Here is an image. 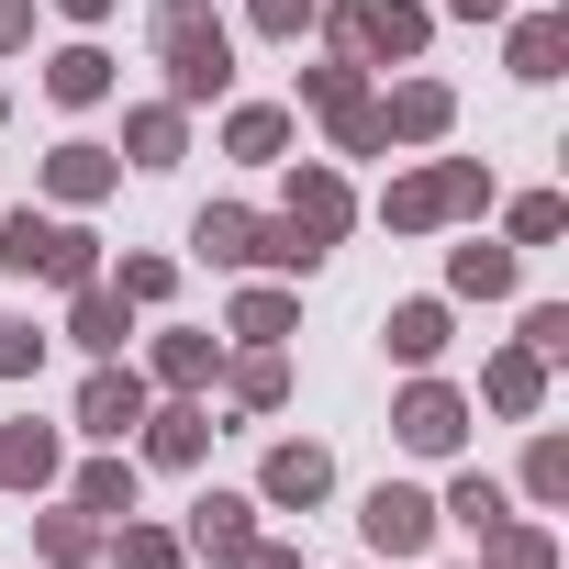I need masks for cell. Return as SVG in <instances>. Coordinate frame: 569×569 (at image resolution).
<instances>
[{"instance_id": "cell-1", "label": "cell", "mask_w": 569, "mask_h": 569, "mask_svg": "<svg viewBox=\"0 0 569 569\" xmlns=\"http://www.w3.org/2000/svg\"><path fill=\"white\" fill-rule=\"evenodd\" d=\"M146 34H157V57H168V101H179V112H190V101H212V90L234 79V34L201 12V0H168Z\"/></svg>"}, {"instance_id": "cell-2", "label": "cell", "mask_w": 569, "mask_h": 569, "mask_svg": "<svg viewBox=\"0 0 569 569\" xmlns=\"http://www.w3.org/2000/svg\"><path fill=\"white\" fill-rule=\"evenodd\" d=\"M480 201H491V168H480V157H436V168H413V179L380 190V223H391V234H425V223L480 212Z\"/></svg>"}, {"instance_id": "cell-3", "label": "cell", "mask_w": 569, "mask_h": 569, "mask_svg": "<svg viewBox=\"0 0 569 569\" xmlns=\"http://www.w3.org/2000/svg\"><path fill=\"white\" fill-rule=\"evenodd\" d=\"M0 268H12V279H57V291L101 279L90 234H79V223H46V212H0Z\"/></svg>"}, {"instance_id": "cell-4", "label": "cell", "mask_w": 569, "mask_h": 569, "mask_svg": "<svg viewBox=\"0 0 569 569\" xmlns=\"http://www.w3.org/2000/svg\"><path fill=\"white\" fill-rule=\"evenodd\" d=\"M325 34H336V57H425V34H436V12L425 0H336L325 12Z\"/></svg>"}, {"instance_id": "cell-5", "label": "cell", "mask_w": 569, "mask_h": 569, "mask_svg": "<svg viewBox=\"0 0 569 569\" xmlns=\"http://www.w3.org/2000/svg\"><path fill=\"white\" fill-rule=\"evenodd\" d=\"M391 436H402V447H413V458H447V447H458V436H469V402H458V391H447V380H413V391H402V402H391Z\"/></svg>"}, {"instance_id": "cell-6", "label": "cell", "mask_w": 569, "mask_h": 569, "mask_svg": "<svg viewBox=\"0 0 569 569\" xmlns=\"http://www.w3.org/2000/svg\"><path fill=\"white\" fill-rule=\"evenodd\" d=\"M358 525H369V547H380V558H425V547H436V502H425V491H402V480H380Z\"/></svg>"}, {"instance_id": "cell-7", "label": "cell", "mask_w": 569, "mask_h": 569, "mask_svg": "<svg viewBox=\"0 0 569 569\" xmlns=\"http://www.w3.org/2000/svg\"><path fill=\"white\" fill-rule=\"evenodd\" d=\"M347 223H358L347 179H336V168H302V179H291V234H302V246H336Z\"/></svg>"}, {"instance_id": "cell-8", "label": "cell", "mask_w": 569, "mask_h": 569, "mask_svg": "<svg viewBox=\"0 0 569 569\" xmlns=\"http://www.w3.org/2000/svg\"><path fill=\"white\" fill-rule=\"evenodd\" d=\"M79 425H90L101 447H123V436L146 425V380H134V369H90V391H79Z\"/></svg>"}, {"instance_id": "cell-9", "label": "cell", "mask_w": 569, "mask_h": 569, "mask_svg": "<svg viewBox=\"0 0 569 569\" xmlns=\"http://www.w3.org/2000/svg\"><path fill=\"white\" fill-rule=\"evenodd\" d=\"M190 547L234 569V558L257 547V502H234V491H201V502H190Z\"/></svg>"}, {"instance_id": "cell-10", "label": "cell", "mask_w": 569, "mask_h": 569, "mask_svg": "<svg viewBox=\"0 0 569 569\" xmlns=\"http://www.w3.org/2000/svg\"><path fill=\"white\" fill-rule=\"evenodd\" d=\"M268 502H325L336 491V458L313 447V436H291V447H268V480H257Z\"/></svg>"}, {"instance_id": "cell-11", "label": "cell", "mask_w": 569, "mask_h": 569, "mask_svg": "<svg viewBox=\"0 0 569 569\" xmlns=\"http://www.w3.org/2000/svg\"><path fill=\"white\" fill-rule=\"evenodd\" d=\"M447 79H402L391 101H380V123H391V146H425V134H447Z\"/></svg>"}, {"instance_id": "cell-12", "label": "cell", "mask_w": 569, "mask_h": 569, "mask_svg": "<svg viewBox=\"0 0 569 569\" xmlns=\"http://www.w3.org/2000/svg\"><path fill=\"white\" fill-rule=\"evenodd\" d=\"M190 246H201L212 268H257V257H268V223L223 201V212H201V223H190Z\"/></svg>"}, {"instance_id": "cell-13", "label": "cell", "mask_w": 569, "mask_h": 569, "mask_svg": "<svg viewBox=\"0 0 569 569\" xmlns=\"http://www.w3.org/2000/svg\"><path fill=\"white\" fill-rule=\"evenodd\" d=\"M201 447H212V413H201V402L146 413V458H157V469H201Z\"/></svg>"}, {"instance_id": "cell-14", "label": "cell", "mask_w": 569, "mask_h": 569, "mask_svg": "<svg viewBox=\"0 0 569 569\" xmlns=\"http://www.w3.org/2000/svg\"><path fill=\"white\" fill-rule=\"evenodd\" d=\"M57 469H68V447L46 425H0V480H12V491H46Z\"/></svg>"}, {"instance_id": "cell-15", "label": "cell", "mask_w": 569, "mask_h": 569, "mask_svg": "<svg viewBox=\"0 0 569 569\" xmlns=\"http://www.w3.org/2000/svg\"><path fill=\"white\" fill-rule=\"evenodd\" d=\"M112 179H123L112 146H57V157H46V190H57V201H101Z\"/></svg>"}, {"instance_id": "cell-16", "label": "cell", "mask_w": 569, "mask_h": 569, "mask_svg": "<svg viewBox=\"0 0 569 569\" xmlns=\"http://www.w3.org/2000/svg\"><path fill=\"white\" fill-rule=\"evenodd\" d=\"M380 347H391L402 369H436V358H447V302H402V313L380 325Z\"/></svg>"}, {"instance_id": "cell-17", "label": "cell", "mask_w": 569, "mask_h": 569, "mask_svg": "<svg viewBox=\"0 0 569 569\" xmlns=\"http://www.w3.org/2000/svg\"><path fill=\"white\" fill-rule=\"evenodd\" d=\"M68 336H79L90 358H123V291H112V279H79V313H68Z\"/></svg>"}, {"instance_id": "cell-18", "label": "cell", "mask_w": 569, "mask_h": 569, "mask_svg": "<svg viewBox=\"0 0 569 569\" xmlns=\"http://www.w3.org/2000/svg\"><path fill=\"white\" fill-rule=\"evenodd\" d=\"M569 68V12H525L513 23V79H558Z\"/></svg>"}, {"instance_id": "cell-19", "label": "cell", "mask_w": 569, "mask_h": 569, "mask_svg": "<svg viewBox=\"0 0 569 569\" xmlns=\"http://www.w3.org/2000/svg\"><path fill=\"white\" fill-rule=\"evenodd\" d=\"M179 134H190V112H179V101H146V112L123 123V157H134V168H179Z\"/></svg>"}, {"instance_id": "cell-20", "label": "cell", "mask_w": 569, "mask_h": 569, "mask_svg": "<svg viewBox=\"0 0 569 569\" xmlns=\"http://www.w3.org/2000/svg\"><path fill=\"white\" fill-rule=\"evenodd\" d=\"M480 391H491V413H536V402H547V358H536V347H513V358H491V369H480Z\"/></svg>"}, {"instance_id": "cell-21", "label": "cell", "mask_w": 569, "mask_h": 569, "mask_svg": "<svg viewBox=\"0 0 569 569\" xmlns=\"http://www.w3.org/2000/svg\"><path fill=\"white\" fill-rule=\"evenodd\" d=\"M79 513H90V525H123V513H134V458H90V469H79Z\"/></svg>"}, {"instance_id": "cell-22", "label": "cell", "mask_w": 569, "mask_h": 569, "mask_svg": "<svg viewBox=\"0 0 569 569\" xmlns=\"http://www.w3.org/2000/svg\"><path fill=\"white\" fill-rule=\"evenodd\" d=\"M447 279H458L469 302H502V291H513V246H458V257H447Z\"/></svg>"}, {"instance_id": "cell-23", "label": "cell", "mask_w": 569, "mask_h": 569, "mask_svg": "<svg viewBox=\"0 0 569 569\" xmlns=\"http://www.w3.org/2000/svg\"><path fill=\"white\" fill-rule=\"evenodd\" d=\"M46 90H57V101L79 112V101H101V90H112V57H101V46H68V57L46 68Z\"/></svg>"}, {"instance_id": "cell-24", "label": "cell", "mask_w": 569, "mask_h": 569, "mask_svg": "<svg viewBox=\"0 0 569 569\" xmlns=\"http://www.w3.org/2000/svg\"><path fill=\"white\" fill-rule=\"evenodd\" d=\"M480 547H491L480 569H558V547H547V525H513V513H502V525H491Z\"/></svg>"}, {"instance_id": "cell-25", "label": "cell", "mask_w": 569, "mask_h": 569, "mask_svg": "<svg viewBox=\"0 0 569 569\" xmlns=\"http://www.w3.org/2000/svg\"><path fill=\"white\" fill-rule=\"evenodd\" d=\"M223 146H234V157H291V112H268V101H246V112L223 123Z\"/></svg>"}, {"instance_id": "cell-26", "label": "cell", "mask_w": 569, "mask_h": 569, "mask_svg": "<svg viewBox=\"0 0 569 569\" xmlns=\"http://www.w3.org/2000/svg\"><path fill=\"white\" fill-rule=\"evenodd\" d=\"M223 391H234L246 413H268L279 391H291V369H279V347H257V358H234V369H223Z\"/></svg>"}, {"instance_id": "cell-27", "label": "cell", "mask_w": 569, "mask_h": 569, "mask_svg": "<svg viewBox=\"0 0 569 569\" xmlns=\"http://www.w3.org/2000/svg\"><path fill=\"white\" fill-rule=\"evenodd\" d=\"M436 525H469V536H491V525H502V480H480V469H469V480L436 502Z\"/></svg>"}, {"instance_id": "cell-28", "label": "cell", "mask_w": 569, "mask_h": 569, "mask_svg": "<svg viewBox=\"0 0 569 569\" xmlns=\"http://www.w3.org/2000/svg\"><path fill=\"white\" fill-rule=\"evenodd\" d=\"M157 380L168 391H201L212 380V336H157Z\"/></svg>"}, {"instance_id": "cell-29", "label": "cell", "mask_w": 569, "mask_h": 569, "mask_svg": "<svg viewBox=\"0 0 569 569\" xmlns=\"http://www.w3.org/2000/svg\"><path fill=\"white\" fill-rule=\"evenodd\" d=\"M34 547H46L57 569H79V558H101V525H90V513H46V525H34Z\"/></svg>"}, {"instance_id": "cell-30", "label": "cell", "mask_w": 569, "mask_h": 569, "mask_svg": "<svg viewBox=\"0 0 569 569\" xmlns=\"http://www.w3.org/2000/svg\"><path fill=\"white\" fill-rule=\"evenodd\" d=\"M234 336L279 347V336H291V291H246V302H234Z\"/></svg>"}, {"instance_id": "cell-31", "label": "cell", "mask_w": 569, "mask_h": 569, "mask_svg": "<svg viewBox=\"0 0 569 569\" xmlns=\"http://www.w3.org/2000/svg\"><path fill=\"white\" fill-rule=\"evenodd\" d=\"M336 146H347V157H380V146H391V123H380V101H369V90L336 112Z\"/></svg>"}, {"instance_id": "cell-32", "label": "cell", "mask_w": 569, "mask_h": 569, "mask_svg": "<svg viewBox=\"0 0 569 569\" xmlns=\"http://www.w3.org/2000/svg\"><path fill=\"white\" fill-rule=\"evenodd\" d=\"M302 101H313V112H347V101H358V57H325V68L302 79Z\"/></svg>"}, {"instance_id": "cell-33", "label": "cell", "mask_w": 569, "mask_h": 569, "mask_svg": "<svg viewBox=\"0 0 569 569\" xmlns=\"http://www.w3.org/2000/svg\"><path fill=\"white\" fill-rule=\"evenodd\" d=\"M525 491H536V502H558V491H569V447H558V436H536V447H525Z\"/></svg>"}, {"instance_id": "cell-34", "label": "cell", "mask_w": 569, "mask_h": 569, "mask_svg": "<svg viewBox=\"0 0 569 569\" xmlns=\"http://www.w3.org/2000/svg\"><path fill=\"white\" fill-rule=\"evenodd\" d=\"M112 291H123V302H168V291H179V268H168V257H123Z\"/></svg>"}, {"instance_id": "cell-35", "label": "cell", "mask_w": 569, "mask_h": 569, "mask_svg": "<svg viewBox=\"0 0 569 569\" xmlns=\"http://www.w3.org/2000/svg\"><path fill=\"white\" fill-rule=\"evenodd\" d=\"M558 223H569V201H558V190H536V201H513V246H547Z\"/></svg>"}, {"instance_id": "cell-36", "label": "cell", "mask_w": 569, "mask_h": 569, "mask_svg": "<svg viewBox=\"0 0 569 569\" xmlns=\"http://www.w3.org/2000/svg\"><path fill=\"white\" fill-rule=\"evenodd\" d=\"M123 569H179V536H157V525H123Z\"/></svg>"}, {"instance_id": "cell-37", "label": "cell", "mask_w": 569, "mask_h": 569, "mask_svg": "<svg viewBox=\"0 0 569 569\" xmlns=\"http://www.w3.org/2000/svg\"><path fill=\"white\" fill-rule=\"evenodd\" d=\"M34 358H46L34 325H0V380H34Z\"/></svg>"}, {"instance_id": "cell-38", "label": "cell", "mask_w": 569, "mask_h": 569, "mask_svg": "<svg viewBox=\"0 0 569 569\" xmlns=\"http://www.w3.org/2000/svg\"><path fill=\"white\" fill-rule=\"evenodd\" d=\"M525 347H536V358H569V313L536 302V313H525Z\"/></svg>"}, {"instance_id": "cell-39", "label": "cell", "mask_w": 569, "mask_h": 569, "mask_svg": "<svg viewBox=\"0 0 569 569\" xmlns=\"http://www.w3.org/2000/svg\"><path fill=\"white\" fill-rule=\"evenodd\" d=\"M313 12H325V0H257V34H302Z\"/></svg>"}, {"instance_id": "cell-40", "label": "cell", "mask_w": 569, "mask_h": 569, "mask_svg": "<svg viewBox=\"0 0 569 569\" xmlns=\"http://www.w3.org/2000/svg\"><path fill=\"white\" fill-rule=\"evenodd\" d=\"M23 34H34V0H0V57H12Z\"/></svg>"}, {"instance_id": "cell-41", "label": "cell", "mask_w": 569, "mask_h": 569, "mask_svg": "<svg viewBox=\"0 0 569 569\" xmlns=\"http://www.w3.org/2000/svg\"><path fill=\"white\" fill-rule=\"evenodd\" d=\"M234 569H302V558H291V547H246Z\"/></svg>"}, {"instance_id": "cell-42", "label": "cell", "mask_w": 569, "mask_h": 569, "mask_svg": "<svg viewBox=\"0 0 569 569\" xmlns=\"http://www.w3.org/2000/svg\"><path fill=\"white\" fill-rule=\"evenodd\" d=\"M447 12H469V23H491V12H513V0H447Z\"/></svg>"}, {"instance_id": "cell-43", "label": "cell", "mask_w": 569, "mask_h": 569, "mask_svg": "<svg viewBox=\"0 0 569 569\" xmlns=\"http://www.w3.org/2000/svg\"><path fill=\"white\" fill-rule=\"evenodd\" d=\"M57 12H68V23H101V12H112V0H57Z\"/></svg>"}]
</instances>
